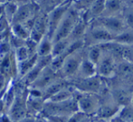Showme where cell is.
<instances>
[{
    "label": "cell",
    "instance_id": "obj_1",
    "mask_svg": "<svg viewBox=\"0 0 133 122\" xmlns=\"http://www.w3.org/2000/svg\"><path fill=\"white\" fill-rule=\"evenodd\" d=\"M77 100L75 97L63 102H51L45 101L42 113L40 115L44 117L50 116H66L70 117L76 111H78Z\"/></svg>",
    "mask_w": 133,
    "mask_h": 122
},
{
    "label": "cell",
    "instance_id": "obj_2",
    "mask_svg": "<svg viewBox=\"0 0 133 122\" xmlns=\"http://www.w3.org/2000/svg\"><path fill=\"white\" fill-rule=\"evenodd\" d=\"M68 81L76 90L82 93L101 95L102 92L106 89L104 79L98 75L86 78H74L72 79H69Z\"/></svg>",
    "mask_w": 133,
    "mask_h": 122
},
{
    "label": "cell",
    "instance_id": "obj_3",
    "mask_svg": "<svg viewBox=\"0 0 133 122\" xmlns=\"http://www.w3.org/2000/svg\"><path fill=\"white\" fill-rule=\"evenodd\" d=\"M121 107L113 99L110 89H105L101 94V105L95 118L102 120H108L119 115Z\"/></svg>",
    "mask_w": 133,
    "mask_h": 122
},
{
    "label": "cell",
    "instance_id": "obj_4",
    "mask_svg": "<svg viewBox=\"0 0 133 122\" xmlns=\"http://www.w3.org/2000/svg\"><path fill=\"white\" fill-rule=\"evenodd\" d=\"M103 48L104 52L101 60L97 64V75L102 78L103 79L107 78H112L116 76L118 65L119 62L117 61V56L110 50Z\"/></svg>",
    "mask_w": 133,
    "mask_h": 122
},
{
    "label": "cell",
    "instance_id": "obj_5",
    "mask_svg": "<svg viewBox=\"0 0 133 122\" xmlns=\"http://www.w3.org/2000/svg\"><path fill=\"white\" fill-rule=\"evenodd\" d=\"M116 36L104 27L94 23H89V27L84 37V42L88 47L93 45H102L114 41Z\"/></svg>",
    "mask_w": 133,
    "mask_h": 122
},
{
    "label": "cell",
    "instance_id": "obj_6",
    "mask_svg": "<svg viewBox=\"0 0 133 122\" xmlns=\"http://www.w3.org/2000/svg\"><path fill=\"white\" fill-rule=\"evenodd\" d=\"M80 15L78 14L76 9L69 8L66 14L63 16V19L61 20L55 33H54L53 37L54 43L56 41L62 40V39L68 38L74 30L75 25L77 24Z\"/></svg>",
    "mask_w": 133,
    "mask_h": 122
},
{
    "label": "cell",
    "instance_id": "obj_7",
    "mask_svg": "<svg viewBox=\"0 0 133 122\" xmlns=\"http://www.w3.org/2000/svg\"><path fill=\"white\" fill-rule=\"evenodd\" d=\"M74 97L77 100L78 109L87 115L95 117L101 105V95L82 93L76 90Z\"/></svg>",
    "mask_w": 133,
    "mask_h": 122
},
{
    "label": "cell",
    "instance_id": "obj_8",
    "mask_svg": "<svg viewBox=\"0 0 133 122\" xmlns=\"http://www.w3.org/2000/svg\"><path fill=\"white\" fill-rule=\"evenodd\" d=\"M85 55L86 52L83 51V48L69 55L64 59L63 66H62L61 69L59 71V75L61 76V78L67 80L74 78L77 75L82 60H83Z\"/></svg>",
    "mask_w": 133,
    "mask_h": 122
},
{
    "label": "cell",
    "instance_id": "obj_9",
    "mask_svg": "<svg viewBox=\"0 0 133 122\" xmlns=\"http://www.w3.org/2000/svg\"><path fill=\"white\" fill-rule=\"evenodd\" d=\"M91 23H94L96 25L104 27L111 34H113L114 36L119 35L128 28L122 18V15L121 16H102L92 20Z\"/></svg>",
    "mask_w": 133,
    "mask_h": 122
},
{
    "label": "cell",
    "instance_id": "obj_10",
    "mask_svg": "<svg viewBox=\"0 0 133 122\" xmlns=\"http://www.w3.org/2000/svg\"><path fill=\"white\" fill-rule=\"evenodd\" d=\"M70 4L71 2H64V3L61 4L54 9H53L47 16L48 30L46 35L49 37H51L52 39H53L54 33H55L61 20L63 19V16L66 14V12L70 8Z\"/></svg>",
    "mask_w": 133,
    "mask_h": 122
},
{
    "label": "cell",
    "instance_id": "obj_11",
    "mask_svg": "<svg viewBox=\"0 0 133 122\" xmlns=\"http://www.w3.org/2000/svg\"><path fill=\"white\" fill-rule=\"evenodd\" d=\"M109 89H110L111 97L121 108L131 104L133 94L132 86L127 85V84H121V85L113 86Z\"/></svg>",
    "mask_w": 133,
    "mask_h": 122
},
{
    "label": "cell",
    "instance_id": "obj_12",
    "mask_svg": "<svg viewBox=\"0 0 133 122\" xmlns=\"http://www.w3.org/2000/svg\"><path fill=\"white\" fill-rule=\"evenodd\" d=\"M61 78V76L57 71L54 70L51 67H47L41 71L40 75L37 78V79L30 86V89H38V90L44 91L46 88L49 87L51 84H53L54 81Z\"/></svg>",
    "mask_w": 133,
    "mask_h": 122
},
{
    "label": "cell",
    "instance_id": "obj_13",
    "mask_svg": "<svg viewBox=\"0 0 133 122\" xmlns=\"http://www.w3.org/2000/svg\"><path fill=\"white\" fill-rule=\"evenodd\" d=\"M7 115L12 119L14 122L21 120L23 118L27 116L26 98L24 99L22 96H17L16 94L14 103L7 111Z\"/></svg>",
    "mask_w": 133,
    "mask_h": 122
},
{
    "label": "cell",
    "instance_id": "obj_14",
    "mask_svg": "<svg viewBox=\"0 0 133 122\" xmlns=\"http://www.w3.org/2000/svg\"><path fill=\"white\" fill-rule=\"evenodd\" d=\"M48 18L46 16H40L35 18V21L30 32V39L39 43L41 39L47 34Z\"/></svg>",
    "mask_w": 133,
    "mask_h": 122
},
{
    "label": "cell",
    "instance_id": "obj_15",
    "mask_svg": "<svg viewBox=\"0 0 133 122\" xmlns=\"http://www.w3.org/2000/svg\"><path fill=\"white\" fill-rule=\"evenodd\" d=\"M116 76L119 77L125 84L133 87V63L125 59H123L122 62H119Z\"/></svg>",
    "mask_w": 133,
    "mask_h": 122
},
{
    "label": "cell",
    "instance_id": "obj_16",
    "mask_svg": "<svg viewBox=\"0 0 133 122\" xmlns=\"http://www.w3.org/2000/svg\"><path fill=\"white\" fill-rule=\"evenodd\" d=\"M33 8L30 5H22L18 7L16 13L15 15L12 24H25L29 20L33 19Z\"/></svg>",
    "mask_w": 133,
    "mask_h": 122
},
{
    "label": "cell",
    "instance_id": "obj_17",
    "mask_svg": "<svg viewBox=\"0 0 133 122\" xmlns=\"http://www.w3.org/2000/svg\"><path fill=\"white\" fill-rule=\"evenodd\" d=\"M97 75V67L95 64H93L91 61H90L87 59V57H84L83 60L80 66V68L78 70V73L74 78H91V77L96 76ZM72 79V78H71Z\"/></svg>",
    "mask_w": 133,
    "mask_h": 122
},
{
    "label": "cell",
    "instance_id": "obj_18",
    "mask_svg": "<svg viewBox=\"0 0 133 122\" xmlns=\"http://www.w3.org/2000/svg\"><path fill=\"white\" fill-rule=\"evenodd\" d=\"M106 1L107 0H94L88 10V21L91 22L92 20L103 16L106 9Z\"/></svg>",
    "mask_w": 133,
    "mask_h": 122
},
{
    "label": "cell",
    "instance_id": "obj_19",
    "mask_svg": "<svg viewBox=\"0 0 133 122\" xmlns=\"http://www.w3.org/2000/svg\"><path fill=\"white\" fill-rule=\"evenodd\" d=\"M125 7V0H107L103 16H121Z\"/></svg>",
    "mask_w": 133,
    "mask_h": 122
},
{
    "label": "cell",
    "instance_id": "obj_20",
    "mask_svg": "<svg viewBox=\"0 0 133 122\" xmlns=\"http://www.w3.org/2000/svg\"><path fill=\"white\" fill-rule=\"evenodd\" d=\"M54 48V41L51 37H49L47 35H45L41 41L38 43L37 47V56L38 57H45L50 56L53 53Z\"/></svg>",
    "mask_w": 133,
    "mask_h": 122
},
{
    "label": "cell",
    "instance_id": "obj_21",
    "mask_svg": "<svg viewBox=\"0 0 133 122\" xmlns=\"http://www.w3.org/2000/svg\"><path fill=\"white\" fill-rule=\"evenodd\" d=\"M103 48L101 45H93V46L88 47L86 51V57L90 61L97 66L99 61L101 60L102 55H103Z\"/></svg>",
    "mask_w": 133,
    "mask_h": 122
},
{
    "label": "cell",
    "instance_id": "obj_22",
    "mask_svg": "<svg viewBox=\"0 0 133 122\" xmlns=\"http://www.w3.org/2000/svg\"><path fill=\"white\" fill-rule=\"evenodd\" d=\"M37 57L38 56L35 55L34 57H30V59H26V60L23 62H19L17 63V72H18V77H20L21 78H23L25 75L35 67V63L37 60Z\"/></svg>",
    "mask_w": 133,
    "mask_h": 122
},
{
    "label": "cell",
    "instance_id": "obj_23",
    "mask_svg": "<svg viewBox=\"0 0 133 122\" xmlns=\"http://www.w3.org/2000/svg\"><path fill=\"white\" fill-rule=\"evenodd\" d=\"M30 29L25 24H12L11 25V34L15 37L27 40L30 37Z\"/></svg>",
    "mask_w": 133,
    "mask_h": 122
},
{
    "label": "cell",
    "instance_id": "obj_24",
    "mask_svg": "<svg viewBox=\"0 0 133 122\" xmlns=\"http://www.w3.org/2000/svg\"><path fill=\"white\" fill-rule=\"evenodd\" d=\"M114 42L122 46H132L133 45V28H127L125 31L116 36Z\"/></svg>",
    "mask_w": 133,
    "mask_h": 122
},
{
    "label": "cell",
    "instance_id": "obj_25",
    "mask_svg": "<svg viewBox=\"0 0 133 122\" xmlns=\"http://www.w3.org/2000/svg\"><path fill=\"white\" fill-rule=\"evenodd\" d=\"M71 42H72V40H71L69 37L68 38H64V39H62V40L54 42V48H53V53H52L53 57L62 55V54L66 50V48H68V46L70 45Z\"/></svg>",
    "mask_w": 133,
    "mask_h": 122
},
{
    "label": "cell",
    "instance_id": "obj_26",
    "mask_svg": "<svg viewBox=\"0 0 133 122\" xmlns=\"http://www.w3.org/2000/svg\"><path fill=\"white\" fill-rule=\"evenodd\" d=\"M119 116L124 122H133V105H128L121 108Z\"/></svg>",
    "mask_w": 133,
    "mask_h": 122
},
{
    "label": "cell",
    "instance_id": "obj_27",
    "mask_svg": "<svg viewBox=\"0 0 133 122\" xmlns=\"http://www.w3.org/2000/svg\"><path fill=\"white\" fill-rule=\"evenodd\" d=\"M14 54H15V57H16V60L17 63H19V62H23V61L26 60V59H30V57H32V56L30 55L29 51H28L26 46L21 47V48L15 49Z\"/></svg>",
    "mask_w": 133,
    "mask_h": 122
},
{
    "label": "cell",
    "instance_id": "obj_28",
    "mask_svg": "<svg viewBox=\"0 0 133 122\" xmlns=\"http://www.w3.org/2000/svg\"><path fill=\"white\" fill-rule=\"evenodd\" d=\"M17 8H18V7H16L14 3L6 4V5H5V8H4L3 14H4V16L7 18V20L10 22V24L12 23L13 18H14L15 15H16Z\"/></svg>",
    "mask_w": 133,
    "mask_h": 122
},
{
    "label": "cell",
    "instance_id": "obj_29",
    "mask_svg": "<svg viewBox=\"0 0 133 122\" xmlns=\"http://www.w3.org/2000/svg\"><path fill=\"white\" fill-rule=\"evenodd\" d=\"M122 18L128 28H133V8L125 5L122 12Z\"/></svg>",
    "mask_w": 133,
    "mask_h": 122
},
{
    "label": "cell",
    "instance_id": "obj_30",
    "mask_svg": "<svg viewBox=\"0 0 133 122\" xmlns=\"http://www.w3.org/2000/svg\"><path fill=\"white\" fill-rule=\"evenodd\" d=\"M12 47L9 42V37L0 42V59H3L6 55L11 53Z\"/></svg>",
    "mask_w": 133,
    "mask_h": 122
},
{
    "label": "cell",
    "instance_id": "obj_31",
    "mask_svg": "<svg viewBox=\"0 0 133 122\" xmlns=\"http://www.w3.org/2000/svg\"><path fill=\"white\" fill-rule=\"evenodd\" d=\"M84 115H85V113L78 110V111H76L75 113H74L72 115H71L69 117L68 122H79L84 117Z\"/></svg>",
    "mask_w": 133,
    "mask_h": 122
},
{
    "label": "cell",
    "instance_id": "obj_32",
    "mask_svg": "<svg viewBox=\"0 0 133 122\" xmlns=\"http://www.w3.org/2000/svg\"><path fill=\"white\" fill-rule=\"evenodd\" d=\"M49 120V122H68L69 117L66 116H50L45 117Z\"/></svg>",
    "mask_w": 133,
    "mask_h": 122
},
{
    "label": "cell",
    "instance_id": "obj_33",
    "mask_svg": "<svg viewBox=\"0 0 133 122\" xmlns=\"http://www.w3.org/2000/svg\"><path fill=\"white\" fill-rule=\"evenodd\" d=\"M7 79H8V78L6 76H5L3 73L0 72V93L5 90V89H6Z\"/></svg>",
    "mask_w": 133,
    "mask_h": 122
},
{
    "label": "cell",
    "instance_id": "obj_34",
    "mask_svg": "<svg viewBox=\"0 0 133 122\" xmlns=\"http://www.w3.org/2000/svg\"><path fill=\"white\" fill-rule=\"evenodd\" d=\"M17 122H36V117L31 116V115H27V116H25V118H23L21 120H19Z\"/></svg>",
    "mask_w": 133,
    "mask_h": 122
},
{
    "label": "cell",
    "instance_id": "obj_35",
    "mask_svg": "<svg viewBox=\"0 0 133 122\" xmlns=\"http://www.w3.org/2000/svg\"><path fill=\"white\" fill-rule=\"evenodd\" d=\"M0 122H14V121L7 115V113H4L0 116Z\"/></svg>",
    "mask_w": 133,
    "mask_h": 122
},
{
    "label": "cell",
    "instance_id": "obj_36",
    "mask_svg": "<svg viewBox=\"0 0 133 122\" xmlns=\"http://www.w3.org/2000/svg\"><path fill=\"white\" fill-rule=\"evenodd\" d=\"M103 122H124V121H123L119 116H117V117L112 118V119H108V120H103Z\"/></svg>",
    "mask_w": 133,
    "mask_h": 122
},
{
    "label": "cell",
    "instance_id": "obj_37",
    "mask_svg": "<svg viewBox=\"0 0 133 122\" xmlns=\"http://www.w3.org/2000/svg\"><path fill=\"white\" fill-rule=\"evenodd\" d=\"M36 122H49V121H48V119L45 117H44L42 115H39L36 117Z\"/></svg>",
    "mask_w": 133,
    "mask_h": 122
},
{
    "label": "cell",
    "instance_id": "obj_38",
    "mask_svg": "<svg viewBox=\"0 0 133 122\" xmlns=\"http://www.w3.org/2000/svg\"><path fill=\"white\" fill-rule=\"evenodd\" d=\"M125 5L133 8V0H125Z\"/></svg>",
    "mask_w": 133,
    "mask_h": 122
},
{
    "label": "cell",
    "instance_id": "obj_39",
    "mask_svg": "<svg viewBox=\"0 0 133 122\" xmlns=\"http://www.w3.org/2000/svg\"><path fill=\"white\" fill-rule=\"evenodd\" d=\"M92 122H103V120H102V119H97V118H94V119H93V120H92Z\"/></svg>",
    "mask_w": 133,
    "mask_h": 122
},
{
    "label": "cell",
    "instance_id": "obj_40",
    "mask_svg": "<svg viewBox=\"0 0 133 122\" xmlns=\"http://www.w3.org/2000/svg\"><path fill=\"white\" fill-rule=\"evenodd\" d=\"M131 104L133 105V94H132V101H131Z\"/></svg>",
    "mask_w": 133,
    "mask_h": 122
}]
</instances>
